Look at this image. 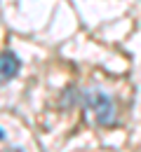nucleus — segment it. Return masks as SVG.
I'll list each match as a JSON object with an SVG mask.
<instances>
[{
  "instance_id": "1",
  "label": "nucleus",
  "mask_w": 141,
  "mask_h": 152,
  "mask_svg": "<svg viewBox=\"0 0 141 152\" xmlns=\"http://www.w3.org/2000/svg\"><path fill=\"white\" fill-rule=\"evenodd\" d=\"M80 103L87 110L94 113V119L99 124L108 126V124L115 122V103L111 101L108 94H103V91H85V94H80Z\"/></svg>"
},
{
  "instance_id": "3",
  "label": "nucleus",
  "mask_w": 141,
  "mask_h": 152,
  "mask_svg": "<svg viewBox=\"0 0 141 152\" xmlns=\"http://www.w3.org/2000/svg\"><path fill=\"white\" fill-rule=\"evenodd\" d=\"M2 136H5V133H2V129H0V138H2Z\"/></svg>"
},
{
  "instance_id": "2",
  "label": "nucleus",
  "mask_w": 141,
  "mask_h": 152,
  "mask_svg": "<svg viewBox=\"0 0 141 152\" xmlns=\"http://www.w3.org/2000/svg\"><path fill=\"white\" fill-rule=\"evenodd\" d=\"M19 58L14 56L12 52H2L0 54V84H5V82H10L12 77L19 73Z\"/></svg>"
}]
</instances>
